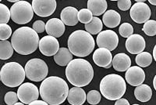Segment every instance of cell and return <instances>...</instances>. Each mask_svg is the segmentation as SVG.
<instances>
[{"label": "cell", "mask_w": 156, "mask_h": 105, "mask_svg": "<svg viewBox=\"0 0 156 105\" xmlns=\"http://www.w3.org/2000/svg\"><path fill=\"white\" fill-rule=\"evenodd\" d=\"M25 73L29 80L34 82L44 81L48 73V65L41 59H30L25 65Z\"/></svg>", "instance_id": "obj_7"}, {"label": "cell", "mask_w": 156, "mask_h": 105, "mask_svg": "<svg viewBox=\"0 0 156 105\" xmlns=\"http://www.w3.org/2000/svg\"><path fill=\"white\" fill-rule=\"evenodd\" d=\"M153 86H154V89H155V91H156V75H154V79H153Z\"/></svg>", "instance_id": "obj_40"}, {"label": "cell", "mask_w": 156, "mask_h": 105, "mask_svg": "<svg viewBox=\"0 0 156 105\" xmlns=\"http://www.w3.org/2000/svg\"><path fill=\"white\" fill-rule=\"evenodd\" d=\"M101 93L98 90H90L87 94V101L91 105H96L101 100Z\"/></svg>", "instance_id": "obj_32"}, {"label": "cell", "mask_w": 156, "mask_h": 105, "mask_svg": "<svg viewBox=\"0 0 156 105\" xmlns=\"http://www.w3.org/2000/svg\"><path fill=\"white\" fill-rule=\"evenodd\" d=\"M93 61L98 67L109 68L112 66V55L111 51L105 48H98L94 52Z\"/></svg>", "instance_id": "obj_16"}, {"label": "cell", "mask_w": 156, "mask_h": 105, "mask_svg": "<svg viewBox=\"0 0 156 105\" xmlns=\"http://www.w3.org/2000/svg\"><path fill=\"white\" fill-rule=\"evenodd\" d=\"M117 5L119 9L122 11H126L129 8H131L132 2L130 0H120L117 2Z\"/></svg>", "instance_id": "obj_36"}, {"label": "cell", "mask_w": 156, "mask_h": 105, "mask_svg": "<svg viewBox=\"0 0 156 105\" xmlns=\"http://www.w3.org/2000/svg\"><path fill=\"white\" fill-rule=\"evenodd\" d=\"M25 69L17 62H9L2 66L0 71L1 81L5 86L10 88L21 86L24 81Z\"/></svg>", "instance_id": "obj_6"}, {"label": "cell", "mask_w": 156, "mask_h": 105, "mask_svg": "<svg viewBox=\"0 0 156 105\" xmlns=\"http://www.w3.org/2000/svg\"><path fill=\"white\" fill-rule=\"evenodd\" d=\"M78 12L77 9L72 6H67L64 8L60 13L61 21L64 23V24L68 26H75L77 24L78 20Z\"/></svg>", "instance_id": "obj_19"}, {"label": "cell", "mask_w": 156, "mask_h": 105, "mask_svg": "<svg viewBox=\"0 0 156 105\" xmlns=\"http://www.w3.org/2000/svg\"><path fill=\"white\" fill-rule=\"evenodd\" d=\"M148 2L151 4H152L153 6H156V0H149Z\"/></svg>", "instance_id": "obj_41"}, {"label": "cell", "mask_w": 156, "mask_h": 105, "mask_svg": "<svg viewBox=\"0 0 156 105\" xmlns=\"http://www.w3.org/2000/svg\"><path fill=\"white\" fill-rule=\"evenodd\" d=\"M57 3L55 0H33L32 7L38 17H47L52 15L56 9Z\"/></svg>", "instance_id": "obj_12"}, {"label": "cell", "mask_w": 156, "mask_h": 105, "mask_svg": "<svg viewBox=\"0 0 156 105\" xmlns=\"http://www.w3.org/2000/svg\"><path fill=\"white\" fill-rule=\"evenodd\" d=\"M125 78H126V82L130 86L136 87V86H140L144 82L145 73H144V70L142 69L140 67L133 66L130 67L126 71Z\"/></svg>", "instance_id": "obj_15"}, {"label": "cell", "mask_w": 156, "mask_h": 105, "mask_svg": "<svg viewBox=\"0 0 156 105\" xmlns=\"http://www.w3.org/2000/svg\"><path fill=\"white\" fill-rule=\"evenodd\" d=\"M46 28V24H44L42 21H36L33 24V29L37 33H42L45 31Z\"/></svg>", "instance_id": "obj_35"}, {"label": "cell", "mask_w": 156, "mask_h": 105, "mask_svg": "<svg viewBox=\"0 0 156 105\" xmlns=\"http://www.w3.org/2000/svg\"><path fill=\"white\" fill-rule=\"evenodd\" d=\"M40 91L37 86L30 82H25L20 86L17 90L19 100L24 104H30L32 102L38 100Z\"/></svg>", "instance_id": "obj_9"}, {"label": "cell", "mask_w": 156, "mask_h": 105, "mask_svg": "<svg viewBox=\"0 0 156 105\" xmlns=\"http://www.w3.org/2000/svg\"><path fill=\"white\" fill-rule=\"evenodd\" d=\"M146 47L145 40L144 37L138 34H133L129 36L126 41V49L129 54H139Z\"/></svg>", "instance_id": "obj_14"}, {"label": "cell", "mask_w": 156, "mask_h": 105, "mask_svg": "<svg viewBox=\"0 0 156 105\" xmlns=\"http://www.w3.org/2000/svg\"><path fill=\"white\" fill-rule=\"evenodd\" d=\"M69 87L63 78L50 76L42 81L40 86V96L49 105H59L67 99Z\"/></svg>", "instance_id": "obj_1"}, {"label": "cell", "mask_w": 156, "mask_h": 105, "mask_svg": "<svg viewBox=\"0 0 156 105\" xmlns=\"http://www.w3.org/2000/svg\"><path fill=\"white\" fill-rule=\"evenodd\" d=\"M10 18V9L4 4L0 3V24H7Z\"/></svg>", "instance_id": "obj_30"}, {"label": "cell", "mask_w": 156, "mask_h": 105, "mask_svg": "<svg viewBox=\"0 0 156 105\" xmlns=\"http://www.w3.org/2000/svg\"><path fill=\"white\" fill-rule=\"evenodd\" d=\"M135 61L140 68H146L152 62V55L148 52H142L136 56Z\"/></svg>", "instance_id": "obj_27"}, {"label": "cell", "mask_w": 156, "mask_h": 105, "mask_svg": "<svg viewBox=\"0 0 156 105\" xmlns=\"http://www.w3.org/2000/svg\"><path fill=\"white\" fill-rule=\"evenodd\" d=\"M59 43L56 38L46 36L41 38L39 42V50L47 57L55 56L59 50Z\"/></svg>", "instance_id": "obj_13"}, {"label": "cell", "mask_w": 156, "mask_h": 105, "mask_svg": "<svg viewBox=\"0 0 156 105\" xmlns=\"http://www.w3.org/2000/svg\"><path fill=\"white\" fill-rule=\"evenodd\" d=\"M70 105H71V104H70Z\"/></svg>", "instance_id": "obj_45"}, {"label": "cell", "mask_w": 156, "mask_h": 105, "mask_svg": "<svg viewBox=\"0 0 156 105\" xmlns=\"http://www.w3.org/2000/svg\"><path fill=\"white\" fill-rule=\"evenodd\" d=\"M134 96L140 102H147L152 96V89L147 84H141L134 89Z\"/></svg>", "instance_id": "obj_24"}, {"label": "cell", "mask_w": 156, "mask_h": 105, "mask_svg": "<svg viewBox=\"0 0 156 105\" xmlns=\"http://www.w3.org/2000/svg\"><path fill=\"white\" fill-rule=\"evenodd\" d=\"M93 14L88 9H81L78 12V20L83 24L90 23L92 21Z\"/></svg>", "instance_id": "obj_29"}, {"label": "cell", "mask_w": 156, "mask_h": 105, "mask_svg": "<svg viewBox=\"0 0 156 105\" xmlns=\"http://www.w3.org/2000/svg\"><path fill=\"white\" fill-rule=\"evenodd\" d=\"M119 35L123 38H129L133 33V28L130 24L123 23L120 25L119 28Z\"/></svg>", "instance_id": "obj_31"}, {"label": "cell", "mask_w": 156, "mask_h": 105, "mask_svg": "<svg viewBox=\"0 0 156 105\" xmlns=\"http://www.w3.org/2000/svg\"><path fill=\"white\" fill-rule=\"evenodd\" d=\"M115 105H129V103L125 98H120L115 101Z\"/></svg>", "instance_id": "obj_37"}, {"label": "cell", "mask_w": 156, "mask_h": 105, "mask_svg": "<svg viewBox=\"0 0 156 105\" xmlns=\"http://www.w3.org/2000/svg\"><path fill=\"white\" fill-rule=\"evenodd\" d=\"M133 105H140V104H136V103H135V104H133Z\"/></svg>", "instance_id": "obj_44"}, {"label": "cell", "mask_w": 156, "mask_h": 105, "mask_svg": "<svg viewBox=\"0 0 156 105\" xmlns=\"http://www.w3.org/2000/svg\"><path fill=\"white\" fill-rule=\"evenodd\" d=\"M13 47L12 43L7 40L0 41V59L7 60L9 59L13 54Z\"/></svg>", "instance_id": "obj_26"}, {"label": "cell", "mask_w": 156, "mask_h": 105, "mask_svg": "<svg viewBox=\"0 0 156 105\" xmlns=\"http://www.w3.org/2000/svg\"><path fill=\"white\" fill-rule=\"evenodd\" d=\"M45 31L48 36L58 38L62 36L65 32V24L58 18H51L46 23Z\"/></svg>", "instance_id": "obj_17"}, {"label": "cell", "mask_w": 156, "mask_h": 105, "mask_svg": "<svg viewBox=\"0 0 156 105\" xmlns=\"http://www.w3.org/2000/svg\"><path fill=\"white\" fill-rule=\"evenodd\" d=\"M102 21L106 27L109 28H116L120 24L121 17L119 13L114 9H109L103 14Z\"/></svg>", "instance_id": "obj_21"}, {"label": "cell", "mask_w": 156, "mask_h": 105, "mask_svg": "<svg viewBox=\"0 0 156 105\" xmlns=\"http://www.w3.org/2000/svg\"><path fill=\"white\" fill-rule=\"evenodd\" d=\"M153 57H154V61H156V44L154 47V49H153Z\"/></svg>", "instance_id": "obj_39"}, {"label": "cell", "mask_w": 156, "mask_h": 105, "mask_svg": "<svg viewBox=\"0 0 156 105\" xmlns=\"http://www.w3.org/2000/svg\"><path fill=\"white\" fill-rule=\"evenodd\" d=\"M100 92L108 100H117L125 94L126 84L124 78L116 74H109L100 82Z\"/></svg>", "instance_id": "obj_5"}, {"label": "cell", "mask_w": 156, "mask_h": 105, "mask_svg": "<svg viewBox=\"0 0 156 105\" xmlns=\"http://www.w3.org/2000/svg\"><path fill=\"white\" fill-rule=\"evenodd\" d=\"M142 30L148 36H156V21L154 20L147 21L144 23Z\"/></svg>", "instance_id": "obj_28"}, {"label": "cell", "mask_w": 156, "mask_h": 105, "mask_svg": "<svg viewBox=\"0 0 156 105\" xmlns=\"http://www.w3.org/2000/svg\"><path fill=\"white\" fill-rule=\"evenodd\" d=\"M135 2H145V0H135Z\"/></svg>", "instance_id": "obj_42"}, {"label": "cell", "mask_w": 156, "mask_h": 105, "mask_svg": "<svg viewBox=\"0 0 156 105\" xmlns=\"http://www.w3.org/2000/svg\"><path fill=\"white\" fill-rule=\"evenodd\" d=\"M131 65V60L126 54H117L112 60V66L117 71H127Z\"/></svg>", "instance_id": "obj_20"}, {"label": "cell", "mask_w": 156, "mask_h": 105, "mask_svg": "<svg viewBox=\"0 0 156 105\" xmlns=\"http://www.w3.org/2000/svg\"><path fill=\"white\" fill-rule=\"evenodd\" d=\"M12 35V29L10 26L6 24H0V39L2 41L7 40Z\"/></svg>", "instance_id": "obj_33"}, {"label": "cell", "mask_w": 156, "mask_h": 105, "mask_svg": "<svg viewBox=\"0 0 156 105\" xmlns=\"http://www.w3.org/2000/svg\"><path fill=\"white\" fill-rule=\"evenodd\" d=\"M18 100L19 98L17 93L15 92H8L4 96V101L7 105H14L15 103H17Z\"/></svg>", "instance_id": "obj_34"}, {"label": "cell", "mask_w": 156, "mask_h": 105, "mask_svg": "<svg viewBox=\"0 0 156 105\" xmlns=\"http://www.w3.org/2000/svg\"><path fill=\"white\" fill-rule=\"evenodd\" d=\"M102 21L100 20V18L97 17H94L90 23L85 24L86 32H87L90 35H98L102 30Z\"/></svg>", "instance_id": "obj_25"}, {"label": "cell", "mask_w": 156, "mask_h": 105, "mask_svg": "<svg viewBox=\"0 0 156 105\" xmlns=\"http://www.w3.org/2000/svg\"><path fill=\"white\" fill-rule=\"evenodd\" d=\"M11 19L17 24H26L33 19L34 9L27 1H19L10 8Z\"/></svg>", "instance_id": "obj_8"}, {"label": "cell", "mask_w": 156, "mask_h": 105, "mask_svg": "<svg viewBox=\"0 0 156 105\" xmlns=\"http://www.w3.org/2000/svg\"><path fill=\"white\" fill-rule=\"evenodd\" d=\"M96 43L99 48H105L109 51H113L119 44V37L114 31H102L98 35Z\"/></svg>", "instance_id": "obj_10"}, {"label": "cell", "mask_w": 156, "mask_h": 105, "mask_svg": "<svg viewBox=\"0 0 156 105\" xmlns=\"http://www.w3.org/2000/svg\"><path fill=\"white\" fill-rule=\"evenodd\" d=\"M130 17L137 24H143L149 21L151 17V9L145 2H135L129 11Z\"/></svg>", "instance_id": "obj_11"}, {"label": "cell", "mask_w": 156, "mask_h": 105, "mask_svg": "<svg viewBox=\"0 0 156 105\" xmlns=\"http://www.w3.org/2000/svg\"><path fill=\"white\" fill-rule=\"evenodd\" d=\"M54 61L59 66H67L73 61V54H71L69 49L62 47L54 56Z\"/></svg>", "instance_id": "obj_23"}, {"label": "cell", "mask_w": 156, "mask_h": 105, "mask_svg": "<svg viewBox=\"0 0 156 105\" xmlns=\"http://www.w3.org/2000/svg\"><path fill=\"white\" fill-rule=\"evenodd\" d=\"M29 105H49V104H48V103H46L45 101H44V100H35V101L30 103Z\"/></svg>", "instance_id": "obj_38"}, {"label": "cell", "mask_w": 156, "mask_h": 105, "mask_svg": "<svg viewBox=\"0 0 156 105\" xmlns=\"http://www.w3.org/2000/svg\"><path fill=\"white\" fill-rule=\"evenodd\" d=\"M14 105H25V104L23 103H19V102H17V103H15Z\"/></svg>", "instance_id": "obj_43"}, {"label": "cell", "mask_w": 156, "mask_h": 105, "mask_svg": "<svg viewBox=\"0 0 156 105\" xmlns=\"http://www.w3.org/2000/svg\"><path fill=\"white\" fill-rule=\"evenodd\" d=\"M39 36L30 27H21L16 29L11 37V43L15 51L21 55H29L39 47Z\"/></svg>", "instance_id": "obj_3"}, {"label": "cell", "mask_w": 156, "mask_h": 105, "mask_svg": "<svg viewBox=\"0 0 156 105\" xmlns=\"http://www.w3.org/2000/svg\"><path fill=\"white\" fill-rule=\"evenodd\" d=\"M67 100L71 105H82L87 100L85 91L81 87H72L69 90Z\"/></svg>", "instance_id": "obj_18"}, {"label": "cell", "mask_w": 156, "mask_h": 105, "mask_svg": "<svg viewBox=\"0 0 156 105\" xmlns=\"http://www.w3.org/2000/svg\"><path fill=\"white\" fill-rule=\"evenodd\" d=\"M66 76L73 86L83 87L92 81L94 69L92 65L84 59H74L66 66Z\"/></svg>", "instance_id": "obj_2"}, {"label": "cell", "mask_w": 156, "mask_h": 105, "mask_svg": "<svg viewBox=\"0 0 156 105\" xmlns=\"http://www.w3.org/2000/svg\"><path fill=\"white\" fill-rule=\"evenodd\" d=\"M68 49L73 55L84 57L90 55L95 47L94 38L86 31L76 30L68 39Z\"/></svg>", "instance_id": "obj_4"}, {"label": "cell", "mask_w": 156, "mask_h": 105, "mask_svg": "<svg viewBox=\"0 0 156 105\" xmlns=\"http://www.w3.org/2000/svg\"><path fill=\"white\" fill-rule=\"evenodd\" d=\"M107 6L108 5L105 0H89L87 2V9L92 13L94 17L105 13Z\"/></svg>", "instance_id": "obj_22"}]
</instances>
